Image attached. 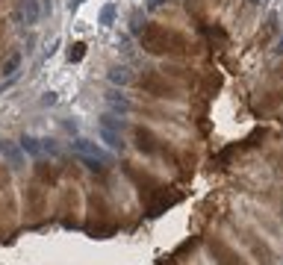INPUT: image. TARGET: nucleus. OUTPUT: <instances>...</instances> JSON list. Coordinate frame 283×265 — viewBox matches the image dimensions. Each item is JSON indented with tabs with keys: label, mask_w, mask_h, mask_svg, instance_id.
Here are the masks:
<instances>
[{
	"label": "nucleus",
	"mask_w": 283,
	"mask_h": 265,
	"mask_svg": "<svg viewBox=\"0 0 283 265\" xmlns=\"http://www.w3.org/2000/svg\"><path fill=\"white\" fill-rule=\"evenodd\" d=\"M21 18L27 21V27H36L42 21V3L39 0H24L21 3Z\"/></svg>",
	"instance_id": "nucleus-3"
},
{
	"label": "nucleus",
	"mask_w": 283,
	"mask_h": 265,
	"mask_svg": "<svg viewBox=\"0 0 283 265\" xmlns=\"http://www.w3.org/2000/svg\"><path fill=\"white\" fill-rule=\"evenodd\" d=\"M106 103H109V106H112L115 112H121V115H127V112L136 109V106H133V103H130L127 98H121L118 92H109V95H106Z\"/></svg>",
	"instance_id": "nucleus-8"
},
{
	"label": "nucleus",
	"mask_w": 283,
	"mask_h": 265,
	"mask_svg": "<svg viewBox=\"0 0 283 265\" xmlns=\"http://www.w3.org/2000/svg\"><path fill=\"white\" fill-rule=\"evenodd\" d=\"M71 148H74V154L77 156H92V159H100L103 165H112V154L109 151H103L98 141H92V139H74L71 141Z\"/></svg>",
	"instance_id": "nucleus-1"
},
{
	"label": "nucleus",
	"mask_w": 283,
	"mask_h": 265,
	"mask_svg": "<svg viewBox=\"0 0 283 265\" xmlns=\"http://www.w3.org/2000/svg\"><path fill=\"white\" fill-rule=\"evenodd\" d=\"M83 47H86V44H74V50H71V59H80V56H83Z\"/></svg>",
	"instance_id": "nucleus-14"
},
{
	"label": "nucleus",
	"mask_w": 283,
	"mask_h": 265,
	"mask_svg": "<svg viewBox=\"0 0 283 265\" xmlns=\"http://www.w3.org/2000/svg\"><path fill=\"white\" fill-rule=\"evenodd\" d=\"M133 133H136V148H139L142 154H156V136L151 133V130H142V127H136Z\"/></svg>",
	"instance_id": "nucleus-4"
},
{
	"label": "nucleus",
	"mask_w": 283,
	"mask_h": 265,
	"mask_svg": "<svg viewBox=\"0 0 283 265\" xmlns=\"http://www.w3.org/2000/svg\"><path fill=\"white\" fill-rule=\"evenodd\" d=\"M21 59H24V56H21V53L9 56V62L3 65V74H6V77H15V74H18V68H21Z\"/></svg>",
	"instance_id": "nucleus-10"
},
{
	"label": "nucleus",
	"mask_w": 283,
	"mask_h": 265,
	"mask_svg": "<svg viewBox=\"0 0 283 265\" xmlns=\"http://www.w3.org/2000/svg\"><path fill=\"white\" fill-rule=\"evenodd\" d=\"M98 136L106 141V148H109L112 154L124 151V139H121V133H115V130H109V127H98Z\"/></svg>",
	"instance_id": "nucleus-5"
},
{
	"label": "nucleus",
	"mask_w": 283,
	"mask_h": 265,
	"mask_svg": "<svg viewBox=\"0 0 283 265\" xmlns=\"http://www.w3.org/2000/svg\"><path fill=\"white\" fill-rule=\"evenodd\" d=\"M56 100H59V95H56V92H44V98H42V106H53Z\"/></svg>",
	"instance_id": "nucleus-13"
},
{
	"label": "nucleus",
	"mask_w": 283,
	"mask_h": 265,
	"mask_svg": "<svg viewBox=\"0 0 283 265\" xmlns=\"http://www.w3.org/2000/svg\"><path fill=\"white\" fill-rule=\"evenodd\" d=\"M18 144H21V151H24L27 156H33V159H42L44 156V141L36 139V136H24Z\"/></svg>",
	"instance_id": "nucleus-6"
},
{
	"label": "nucleus",
	"mask_w": 283,
	"mask_h": 265,
	"mask_svg": "<svg viewBox=\"0 0 283 265\" xmlns=\"http://www.w3.org/2000/svg\"><path fill=\"white\" fill-rule=\"evenodd\" d=\"M42 141H44V154H50V156L59 154V144H56V141H50V139H42Z\"/></svg>",
	"instance_id": "nucleus-12"
},
{
	"label": "nucleus",
	"mask_w": 283,
	"mask_h": 265,
	"mask_svg": "<svg viewBox=\"0 0 283 265\" xmlns=\"http://www.w3.org/2000/svg\"><path fill=\"white\" fill-rule=\"evenodd\" d=\"M0 156L6 159V165L12 168V171H21V168H24V159H27V154L21 151V144H18V141H9V139H0Z\"/></svg>",
	"instance_id": "nucleus-2"
},
{
	"label": "nucleus",
	"mask_w": 283,
	"mask_h": 265,
	"mask_svg": "<svg viewBox=\"0 0 283 265\" xmlns=\"http://www.w3.org/2000/svg\"><path fill=\"white\" fill-rule=\"evenodd\" d=\"M162 3H165V0H151V3H148V9H156V6H162Z\"/></svg>",
	"instance_id": "nucleus-15"
},
{
	"label": "nucleus",
	"mask_w": 283,
	"mask_h": 265,
	"mask_svg": "<svg viewBox=\"0 0 283 265\" xmlns=\"http://www.w3.org/2000/svg\"><path fill=\"white\" fill-rule=\"evenodd\" d=\"M109 83L112 85H130L133 83V71H130L127 65H115V68L109 71Z\"/></svg>",
	"instance_id": "nucleus-7"
},
{
	"label": "nucleus",
	"mask_w": 283,
	"mask_h": 265,
	"mask_svg": "<svg viewBox=\"0 0 283 265\" xmlns=\"http://www.w3.org/2000/svg\"><path fill=\"white\" fill-rule=\"evenodd\" d=\"M100 127H109V130H115V133H124V130H127V121H124V118H115V115L106 112V115L100 118Z\"/></svg>",
	"instance_id": "nucleus-9"
},
{
	"label": "nucleus",
	"mask_w": 283,
	"mask_h": 265,
	"mask_svg": "<svg viewBox=\"0 0 283 265\" xmlns=\"http://www.w3.org/2000/svg\"><path fill=\"white\" fill-rule=\"evenodd\" d=\"M100 24H103V27H112V24H115V6H112V3L103 6V12H100Z\"/></svg>",
	"instance_id": "nucleus-11"
}]
</instances>
